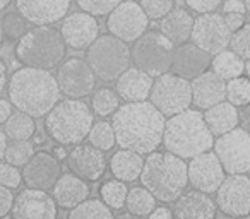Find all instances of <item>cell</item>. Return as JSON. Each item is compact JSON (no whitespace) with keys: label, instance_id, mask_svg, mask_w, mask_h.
<instances>
[{"label":"cell","instance_id":"obj_1","mask_svg":"<svg viewBox=\"0 0 250 219\" xmlns=\"http://www.w3.org/2000/svg\"><path fill=\"white\" fill-rule=\"evenodd\" d=\"M111 123L117 134V144L122 149L151 154L163 144L167 120L151 101L122 104L115 112Z\"/></svg>","mask_w":250,"mask_h":219},{"label":"cell","instance_id":"obj_2","mask_svg":"<svg viewBox=\"0 0 250 219\" xmlns=\"http://www.w3.org/2000/svg\"><path fill=\"white\" fill-rule=\"evenodd\" d=\"M60 86L50 70L22 67L11 76L7 96L19 112L40 119L46 117L60 101Z\"/></svg>","mask_w":250,"mask_h":219},{"label":"cell","instance_id":"obj_3","mask_svg":"<svg viewBox=\"0 0 250 219\" xmlns=\"http://www.w3.org/2000/svg\"><path fill=\"white\" fill-rule=\"evenodd\" d=\"M141 183L160 202H177L185 194L188 181V164L173 153L147 154Z\"/></svg>","mask_w":250,"mask_h":219},{"label":"cell","instance_id":"obj_4","mask_svg":"<svg viewBox=\"0 0 250 219\" xmlns=\"http://www.w3.org/2000/svg\"><path fill=\"white\" fill-rule=\"evenodd\" d=\"M214 136L199 110H185L167 120L163 146L184 159H192L214 147Z\"/></svg>","mask_w":250,"mask_h":219},{"label":"cell","instance_id":"obj_5","mask_svg":"<svg viewBox=\"0 0 250 219\" xmlns=\"http://www.w3.org/2000/svg\"><path fill=\"white\" fill-rule=\"evenodd\" d=\"M94 112L83 100L67 98L46 115L45 130L59 146H77L89 137Z\"/></svg>","mask_w":250,"mask_h":219},{"label":"cell","instance_id":"obj_6","mask_svg":"<svg viewBox=\"0 0 250 219\" xmlns=\"http://www.w3.org/2000/svg\"><path fill=\"white\" fill-rule=\"evenodd\" d=\"M67 43L60 29L36 26L16 45V59L21 65L33 69H55L65 60Z\"/></svg>","mask_w":250,"mask_h":219},{"label":"cell","instance_id":"obj_7","mask_svg":"<svg viewBox=\"0 0 250 219\" xmlns=\"http://www.w3.org/2000/svg\"><path fill=\"white\" fill-rule=\"evenodd\" d=\"M86 60L98 79L110 82L117 80L132 63V48L124 40L113 35H101L86 50Z\"/></svg>","mask_w":250,"mask_h":219},{"label":"cell","instance_id":"obj_8","mask_svg":"<svg viewBox=\"0 0 250 219\" xmlns=\"http://www.w3.org/2000/svg\"><path fill=\"white\" fill-rule=\"evenodd\" d=\"M177 45L161 31H147L132 46V62L153 77L171 70Z\"/></svg>","mask_w":250,"mask_h":219},{"label":"cell","instance_id":"obj_9","mask_svg":"<svg viewBox=\"0 0 250 219\" xmlns=\"http://www.w3.org/2000/svg\"><path fill=\"white\" fill-rule=\"evenodd\" d=\"M149 101L168 119L178 115L192 104V82L175 72L163 74L154 80Z\"/></svg>","mask_w":250,"mask_h":219},{"label":"cell","instance_id":"obj_10","mask_svg":"<svg viewBox=\"0 0 250 219\" xmlns=\"http://www.w3.org/2000/svg\"><path fill=\"white\" fill-rule=\"evenodd\" d=\"M147 26H149V16L136 0H124L117 9L108 14L106 19L108 33L124 40L125 43L137 41L147 33Z\"/></svg>","mask_w":250,"mask_h":219},{"label":"cell","instance_id":"obj_11","mask_svg":"<svg viewBox=\"0 0 250 219\" xmlns=\"http://www.w3.org/2000/svg\"><path fill=\"white\" fill-rule=\"evenodd\" d=\"M214 153L221 159L228 175L250 173V132L238 129L218 137L214 142Z\"/></svg>","mask_w":250,"mask_h":219},{"label":"cell","instance_id":"obj_12","mask_svg":"<svg viewBox=\"0 0 250 219\" xmlns=\"http://www.w3.org/2000/svg\"><path fill=\"white\" fill-rule=\"evenodd\" d=\"M231 36L233 33L226 24L225 16L209 12V14H201L199 18H195L192 43L201 46L212 57L229 48Z\"/></svg>","mask_w":250,"mask_h":219},{"label":"cell","instance_id":"obj_13","mask_svg":"<svg viewBox=\"0 0 250 219\" xmlns=\"http://www.w3.org/2000/svg\"><path fill=\"white\" fill-rule=\"evenodd\" d=\"M57 80L62 94L74 100H81L84 96H89L96 86V74L91 69L87 60L72 59L63 60L57 70Z\"/></svg>","mask_w":250,"mask_h":219},{"label":"cell","instance_id":"obj_14","mask_svg":"<svg viewBox=\"0 0 250 219\" xmlns=\"http://www.w3.org/2000/svg\"><path fill=\"white\" fill-rule=\"evenodd\" d=\"M216 204L228 218L250 216V178L249 175H229L216 192Z\"/></svg>","mask_w":250,"mask_h":219},{"label":"cell","instance_id":"obj_15","mask_svg":"<svg viewBox=\"0 0 250 219\" xmlns=\"http://www.w3.org/2000/svg\"><path fill=\"white\" fill-rule=\"evenodd\" d=\"M226 180V170L218 154L208 151L192 158L188 163V181L195 190L212 194L218 192Z\"/></svg>","mask_w":250,"mask_h":219},{"label":"cell","instance_id":"obj_16","mask_svg":"<svg viewBox=\"0 0 250 219\" xmlns=\"http://www.w3.org/2000/svg\"><path fill=\"white\" fill-rule=\"evenodd\" d=\"M59 204L46 190L26 187L16 197L12 219H57Z\"/></svg>","mask_w":250,"mask_h":219},{"label":"cell","instance_id":"obj_17","mask_svg":"<svg viewBox=\"0 0 250 219\" xmlns=\"http://www.w3.org/2000/svg\"><path fill=\"white\" fill-rule=\"evenodd\" d=\"M60 177H62L60 159L46 151H38L29 159V163L22 166V178L29 188L53 190Z\"/></svg>","mask_w":250,"mask_h":219},{"label":"cell","instance_id":"obj_18","mask_svg":"<svg viewBox=\"0 0 250 219\" xmlns=\"http://www.w3.org/2000/svg\"><path fill=\"white\" fill-rule=\"evenodd\" d=\"M60 33L67 46L72 50H87L100 38V24L96 16L87 12H72L60 24Z\"/></svg>","mask_w":250,"mask_h":219},{"label":"cell","instance_id":"obj_19","mask_svg":"<svg viewBox=\"0 0 250 219\" xmlns=\"http://www.w3.org/2000/svg\"><path fill=\"white\" fill-rule=\"evenodd\" d=\"M67 164L72 173L84 178L87 181H98L103 178L106 171L108 161L104 156V151L98 149L93 144H77L69 151Z\"/></svg>","mask_w":250,"mask_h":219},{"label":"cell","instance_id":"obj_20","mask_svg":"<svg viewBox=\"0 0 250 219\" xmlns=\"http://www.w3.org/2000/svg\"><path fill=\"white\" fill-rule=\"evenodd\" d=\"M72 0H16L18 12L28 22L36 26H50L69 16Z\"/></svg>","mask_w":250,"mask_h":219},{"label":"cell","instance_id":"obj_21","mask_svg":"<svg viewBox=\"0 0 250 219\" xmlns=\"http://www.w3.org/2000/svg\"><path fill=\"white\" fill-rule=\"evenodd\" d=\"M212 65V55L197 46L195 43H184L178 45L175 50L173 57V65H171V72L177 76L184 77V79L194 80L195 77L202 76L208 72Z\"/></svg>","mask_w":250,"mask_h":219},{"label":"cell","instance_id":"obj_22","mask_svg":"<svg viewBox=\"0 0 250 219\" xmlns=\"http://www.w3.org/2000/svg\"><path fill=\"white\" fill-rule=\"evenodd\" d=\"M226 101V80L212 70L192 80V104L199 110H209L214 104Z\"/></svg>","mask_w":250,"mask_h":219},{"label":"cell","instance_id":"obj_23","mask_svg":"<svg viewBox=\"0 0 250 219\" xmlns=\"http://www.w3.org/2000/svg\"><path fill=\"white\" fill-rule=\"evenodd\" d=\"M175 219H216L218 204L211 194L201 190L185 192L173 205Z\"/></svg>","mask_w":250,"mask_h":219},{"label":"cell","instance_id":"obj_24","mask_svg":"<svg viewBox=\"0 0 250 219\" xmlns=\"http://www.w3.org/2000/svg\"><path fill=\"white\" fill-rule=\"evenodd\" d=\"M154 80L153 76L144 72L139 67H130L125 70L115 82L118 96L127 103H137V101H147L153 91Z\"/></svg>","mask_w":250,"mask_h":219},{"label":"cell","instance_id":"obj_25","mask_svg":"<svg viewBox=\"0 0 250 219\" xmlns=\"http://www.w3.org/2000/svg\"><path fill=\"white\" fill-rule=\"evenodd\" d=\"M89 192H91V188L84 178L77 177L72 171H70V173L67 171V173H63L62 177L59 178V181L55 183L52 195L57 204H59V207L69 211V209L77 207V205L83 204L84 200H87V199H89Z\"/></svg>","mask_w":250,"mask_h":219},{"label":"cell","instance_id":"obj_26","mask_svg":"<svg viewBox=\"0 0 250 219\" xmlns=\"http://www.w3.org/2000/svg\"><path fill=\"white\" fill-rule=\"evenodd\" d=\"M204 120L212 136L221 137L240 125V110L229 101H223V103L214 104L209 110H206Z\"/></svg>","mask_w":250,"mask_h":219},{"label":"cell","instance_id":"obj_27","mask_svg":"<svg viewBox=\"0 0 250 219\" xmlns=\"http://www.w3.org/2000/svg\"><path fill=\"white\" fill-rule=\"evenodd\" d=\"M194 22L195 19L192 14L185 9L178 7L173 9L170 14H167L161 19L160 31L165 36L171 40L175 45H184L192 38V31H194Z\"/></svg>","mask_w":250,"mask_h":219},{"label":"cell","instance_id":"obj_28","mask_svg":"<svg viewBox=\"0 0 250 219\" xmlns=\"http://www.w3.org/2000/svg\"><path fill=\"white\" fill-rule=\"evenodd\" d=\"M144 163L146 159H143V154L130 149H120L111 156L110 171L117 180L129 183V181H136L137 178H141Z\"/></svg>","mask_w":250,"mask_h":219},{"label":"cell","instance_id":"obj_29","mask_svg":"<svg viewBox=\"0 0 250 219\" xmlns=\"http://www.w3.org/2000/svg\"><path fill=\"white\" fill-rule=\"evenodd\" d=\"M212 72H216L223 80H231L236 77L243 76L247 69L245 60L240 55H236L233 50H225V52L218 53V55L212 57Z\"/></svg>","mask_w":250,"mask_h":219},{"label":"cell","instance_id":"obj_30","mask_svg":"<svg viewBox=\"0 0 250 219\" xmlns=\"http://www.w3.org/2000/svg\"><path fill=\"white\" fill-rule=\"evenodd\" d=\"M4 132L7 134L11 140H29L36 134L35 117L24 112H16L4 123Z\"/></svg>","mask_w":250,"mask_h":219},{"label":"cell","instance_id":"obj_31","mask_svg":"<svg viewBox=\"0 0 250 219\" xmlns=\"http://www.w3.org/2000/svg\"><path fill=\"white\" fill-rule=\"evenodd\" d=\"M156 202L158 199L146 187H134L129 190L125 207H127L129 212H132V214L144 218V216H149L156 209Z\"/></svg>","mask_w":250,"mask_h":219},{"label":"cell","instance_id":"obj_32","mask_svg":"<svg viewBox=\"0 0 250 219\" xmlns=\"http://www.w3.org/2000/svg\"><path fill=\"white\" fill-rule=\"evenodd\" d=\"M91 108L100 117L115 115V112L120 108V96H118L117 89H111V87L96 89L91 96Z\"/></svg>","mask_w":250,"mask_h":219},{"label":"cell","instance_id":"obj_33","mask_svg":"<svg viewBox=\"0 0 250 219\" xmlns=\"http://www.w3.org/2000/svg\"><path fill=\"white\" fill-rule=\"evenodd\" d=\"M67 219H115L111 214V207L103 200L98 199H87L77 207L70 209Z\"/></svg>","mask_w":250,"mask_h":219},{"label":"cell","instance_id":"obj_34","mask_svg":"<svg viewBox=\"0 0 250 219\" xmlns=\"http://www.w3.org/2000/svg\"><path fill=\"white\" fill-rule=\"evenodd\" d=\"M35 144L29 140H11L5 153L2 154V161L14 164V166H26L33 156H35Z\"/></svg>","mask_w":250,"mask_h":219},{"label":"cell","instance_id":"obj_35","mask_svg":"<svg viewBox=\"0 0 250 219\" xmlns=\"http://www.w3.org/2000/svg\"><path fill=\"white\" fill-rule=\"evenodd\" d=\"M101 200L111 209H122L127 202V195H129V188L122 180H108L101 185L100 188Z\"/></svg>","mask_w":250,"mask_h":219},{"label":"cell","instance_id":"obj_36","mask_svg":"<svg viewBox=\"0 0 250 219\" xmlns=\"http://www.w3.org/2000/svg\"><path fill=\"white\" fill-rule=\"evenodd\" d=\"M89 142L96 146L101 151H110L117 144V134H115L113 123L106 122V120H100L93 125L89 132Z\"/></svg>","mask_w":250,"mask_h":219},{"label":"cell","instance_id":"obj_37","mask_svg":"<svg viewBox=\"0 0 250 219\" xmlns=\"http://www.w3.org/2000/svg\"><path fill=\"white\" fill-rule=\"evenodd\" d=\"M226 101L242 108L250 103V79L249 76H240L226 82Z\"/></svg>","mask_w":250,"mask_h":219},{"label":"cell","instance_id":"obj_38","mask_svg":"<svg viewBox=\"0 0 250 219\" xmlns=\"http://www.w3.org/2000/svg\"><path fill=\"white\" fill-rule=\"evenodd\" d=\"M28 31V19L19 12L18 14L7 12L2 19V33H4V38L9 41H19Z\"/></svg>","mask_w":250,"mask_h":219},{"label":"cell","instance_id":"obj_39","mask_svg":"<svg viewBox=\"0 0 250 219\" xmlns=\"http://www.w3.org/2000/svg\"><path fill=\"white\" fill-rule=\"evenodd\" d=\"M124 0H76L77 7L81 11L93 14L96 18L101 16H108L113 9H117Z\"/></svg>","mask_w":250,"mask_h":219},{"label":"cell","instance_id":"obj_40","mask_svg":"<svg viewBox=\"0 0 250 219\" xmlns=\"http://www.w3.org/2000/svg\"><path fill=\"white\" fill-rule=\"evenodd\" d=\"M229 50H233L243 60H250V24H245L242 29L233 33Z\"/></svg>","mask_w":250,"mask_h":219},{"label":"cell","instance_id":"obj_41","mask_svg":"<svg viewBox=\"0 0 250 219\" xmlns=\"http://www.w3.org/2000/svg\"><path fill=\"white\" fill-rule=\"evenodd\" d=\"M139 4L153 21H160L173 11V0H139Z\"/></svg>","mask_w":250,"mask_h":219},{"label":"cell","instance_id":"obj_42","mask_svg":"<svg viewBox=\"0 0 250 219\" xmlns=\"http://www.w3.org/2000/svg\"><path fill=\"white\" fill-rule=\"evenodd\" d=\"M0 181H2L4 187L14 190V188H18L24 181L22 171H19L18 166H14V164L7 163V161H2V164H0Z\"/></svg>","mask_w":250,"mask_h":219},{"label":"cell","instance_id":"obj_43","mask_svg":"<svg viewBox=\"0 0 250 219\" xmlns=\"http://www.w3.org/2000/svg\"><path fill=\"white\" fill-rule=\"evenodd\" d=\"M187 5L194 12L199 14H209V12H214L219 5L223 4V0H185Z\"/></svg>","mask_w":250,"mask_h":219},{"label":"cell","instance_id":"obj_44","mask_svg":"<svg viewBox=\"0 0 250 219\" xmlns=\"http://www.w3.org/2000/svg\"><path fill=\"white\" fill-rule=\"evenodd\" d=\"M0 199H2V204H0V218L5 219L9 214H12V209H14V194L11 192V188L7 187H0Z\"/></svg>","mask_w":250,"mask_h":219},{"label":"cell","instance_id":"obj_45","mask_svg":"<svg viewBox=\"0 0 250 219\" xmlns=\"http://www.w3.org/2000/svg\"><path fill=\"white\" fill-rule=\"evenodd\" d=\"M223 11H225V14H245L247 5L243 0H225Z\"/></svg>","mask_w":250,"mask_h":219},{"label":"cell","instance_id":"obj_46","mask_svg":"<svg viewBox=\"0 0 250 219\" xmlns=\"http://www.w3.org/2000/svg\"><path fill=\"white\" fill-rule=\"evenodd\" d=\"M14 104H12V101L9 100V98H2L0 100V122L2 123H5L9 119H11L12 115H14Z\"/></svg>","mask_w":250,"mask_h":219},{"label":"cell","instance_id":"obj_47","mask_svg":"<svg viewBox=\"0 0 250 219\" xmlns=\"http://www.w3.org/2000/svg\"><path fill=\"white\" fill-rule=\"evenodd\" d=\"M225 21H226V24H228V28L231 29V33H235L245 26V16L243 14H226Z\"/></svg>","mask_w":250,"mask_h":219},{"label":"cell","instance_id":"obj_48","mask_svg":"<svg viewBox=\"0 0 250 219\" xmlns=\"http://www.w3.org/2000/svg\"><path fill=\"white\" fill-rule=\"evenodd\" d=\"M149 219H175L173 211H170L168 207H156L149 216Z\"/></svg>","mask_w":250,"mask_h":219},{"label":"cell","instance_id":"obj_49","mask_svg":"<svg viewBox=\"0 0 250 219\" xmlns=\"http://www.w3.org/2000/svg\"><path fill=\"white\" fill-rule=\"evenodd\" d=\"M240 125L247 132H250V103L240 108Z\"/></svg>","mask_w":250,"mask_h":219},{"label":"cell","instance_id":"obj_50","mask_svg":"<svg viewBox=\"0 0 250 219\" xmlns=\"http://www.w3.org/2000/svg\"><path fill=\"white\" fill-rule=\"evenodd\" d=\"M0 72H2V82H0V91L4 93V91H7L9 80H11V79H7V69H5V65L0 67Z\"/></svg>","mask_w":250,"mask_h":219},{"label":"cell","instance_id":"obj_51","mask_svg":"<svg viewBox=\"0 0 250 219\" xmlns=\"http://www.w3.org/2000/svg\"><path fill=\"white\" fill-rule=\"evenodd\" d=\"M115 219H143V218L137 214H132V212H122V214L115 216Z\"/></svg>","mask_w":250,"mask_h":219},{"label":"cell","instance_id":"obj_52","mask_svg":"<svg viewBox=\"0 0 250 219\" xmlns=\"http://www.w3.org/2000/svg\"><path fill=\"white\" fill-rule=\"evenodd\" d=\"M55 156L59 158V159H67V156H69V153H65V149H63V146L57 147L55 149Z\"/></svg>","mask_w":250,"mask_h":219},{"label":"cell","instance_id":"obj_53","mask_svg":"<svg viewBox=\"0 0 250 219\" xmlns=\"http://www.w3.org/2000/svg\"><path fill=\"white\" fill-rule=\"evenodd\" d=\"M11 2H12V0H0V7H2V9H7L9 5H11Z\"/></svg>","mask_w":250,"mask_h":219},{"label":"cell","instance_id":"obj_54","mask_svg":"<svg viewBox=\"0 0 250 219\" xmlns=\"http://www.w3.org/2000/svg\"><path fill=\"white\" fill-rule=\"evenodd\" d=\"M245 72H247V76H249V79H250V60H247V69H245Z\"/></svg>","mask_w":250,"mask_h":219},{"label":"cell","instance_id":"obj_55","mask_svg":"<svg viewBox=\"0 0 250 219\" xmlns=\"http://www.w3.org/2000/svg\"><path fill=\"white\" fill-rule=\"evenodd\" d=\"M245 5H247V12L250 14V0H245Z\"/></svg>","mask_w":250,"mask_h":219}]
</instances>
